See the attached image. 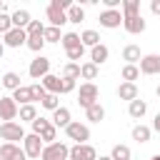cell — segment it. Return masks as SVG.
<instances>
[{
	"label": "cell",
	"mask_w": 160,
	"mask_h": 160,
	"mask_svg": "<svg viewBox=\"0 0 160 160\" xmlns=\"http://www.w3.org/2000/svg\"><path fill=\"white\" fill-rule=\"evenodd\" d=\"M98 98H100V90H98L95 82H82V85H80V90H78V105H80V108L88 110L90 105L98 102Z\"/></svg>",
	"instance_id": "cell-1"
},
{
	"label": "cell",
	"mask_w": 160,
	"mask_h": 160,
	"mask_svg": "<svg viewBox=\"0 0 160 160\" xmlns=\"http://www.w3.org/2000/svg\"><path fill=\"white\" fill-rule=\"evenodd\" d=\"M68 155H70V148L65 145V142H50V145H45L42 148V152H40V160H68Z\"/></svg>",
	"instance_id": "cell-2"
},
{
	"label": "cell",
	"mask_w": 160,
	"mask_h": 160,
	"mask_svg": "<svg viewBox=\"0 0 160 160\" xmlns=\"http://www.w3.org/2000/svg\"><path fill=\"white\" fill-rule=\"evenodd\" d=\"M0 138L5 140V142H15L18 145V140H25V130H22V125L20 122H2L0 125Z\"/></svg>",
	"instance_id": "cell-3"
},
{
	"label": "cell",
	"mask_w": 160,
	"mask_h": 160,
	"mask_svg": "<svg viewBox=\"0 0 160 160\" xmlns=\"http://www.w3.org/2000/svg\"><path fill=\"white\" fill-rule=\"evenodd\" d=\"M65 135H68L70 140H75V145H85V142L90 140V128L82 125V122H78V120H72V122L65 128Z\"/></svg>",
	"instance_id": "cell-4"
},
{
	"label": "cell",
	"mask_w": 160,
	"mask_h": 160,
	"mask_svg": "<svg viewBox=\"0 0 160 160\" xmlns=\"http://www.w3.org/2000/svg\"><path fill=\"white\" fill-rule=\"evenodd\" d=\"M28 72H30V78H32V80H42L45 75H50V60H48L45 55H38V58L30 62Z\"/></svg>",
	"instance_id": "cell-5"
},
{
	"label": "cell",
	"mask_w": 160,
	"mask_h": 160,
	"mask_svg": "<svg viewBox=\"0 0 160 160\" xmlns=\"http://www.w3.org/2000/svg\"><path fill=\"white\" fill-rule=\"evenodd\" d=\"M42 148H45V142L40 140V135H35V132L25 135V140H22V150H25L28 158H40Z\"/></svg>",
	"instance_id": "cell-6"
},
{
	"label": "cell",
	"mask_w": 160,
	"mask_h": 160,
	"mask_svg": "<svg viewBox=\"0 0 160 160\" xmlns=\"http://www.w3.org/2000/svg\"><path fill=\"white\" fill-rule=\"evenodd\" d=\"M18 102L10 98V95H5V98H0V120L2 122H12L15 118H18Z\"/></svg>",
	"instance_id": "cell-7"
},
{
	"label": "cell",
	"mask_w": 160,
	"mask_h": 160,
	"mask_svg": "<svg viewBox=\"0 0 160 160\" xmlns=\"http://www.w3.org/2000/svg\"><path fill=\"white\" fill-rule=\"evenodd\" d=\"M138 70H140L142 75H158V72H160V55H155V52L142 55V58H140Z\"/></svg>",
	"instance_id": "cell-8"
},
{
	"label": "cell",
	"mask_w": 160,
	"mask_h": 160,
	"mask_svg": "<svg viewBox=\"0 0 160 160\" xmlns=\"http://www.w3.org/2000/svg\"><path fill=\"white\" fill-rule=\"evenodd\" d=\"M68 158H70V160H98V152H95L92 145L85 142V145H72Z\"/></svg>",
	"instance_id": "cell-9"
},
{
	"label": "cell",
	"mask_w": 160,
	"mask_h": 160,
	"mask_svg": "<svg viewBox=\"0 0 160 160\" xmlns=\"http://www.w3.org/2000/svg\"><path fill=\"white\" fill-rule=\"evenodd\" d=\"M25 150L15 142H2L0 145V160H25Z\"/></svg>",
	"instance_id": "cell-10"
},
{
	"label": "cell",
	"mask_w": 160,
	"mask_h": 160,
	"mask_svg": "<svg viewBox=\"0 0 160 160\" xmlns=\"http://www.w3.org/2000/svg\"><path fill=\"white\" fill-rule=\"evenodd\" d=\"M98 20H100L102 28L112 30V28H120V25H122V12H120V10H102Z\"/></svg>",
	"instance_id": "cell-11"
},
{
	"label": "cell",
	"mask_w": 160,
	"mask_h": 160,
	"mask_svg": "<svg viewBox=\"0 0 160 160\" xmlns=\"http://www.w3.org/2000/svg\"><path fill=\"white\" fill-rule=\"evenodd\" d=\"M45 18L50 20V25H52V28H62V25L68 22V15H65V10H60L55 2H50V5H48V10H45Z\"/></svg>",
	"instance_id": "cell-12"
},
{
	"label": "cell",
	"mask_w": 160,
	"mask_h": 160,
	"mask_svg": "<svg viewBox=\"0 0 160 160\" xmlns=\"http://www.w3.org/2000/svg\"><path fill=\"white\" fill-rule=\"evenodd\" d=\"M25 40H28V32H25V30H20V28H12L10 32H5L2 45H5V48H22V45H25Z\"/></svg>",
	"instance_id": "cell-13"
},
{
	"label": "cell",
	"mask_w": 160,
	"mask_h": 160,
	"mask_svg": "<svg viewBox=\"0 0 160 160\" xmlns=\"http://www.w3.org/2000/svg\"><path fill=\"white\" fill-rule=\"evenodd\" d=\"M122 28H125L130 35H140V32H145V20H142V15L122 18Z\"/></svg>",
	"instance_id": "cell-14"
},
{
	"label": "cell",
	"mask_w": 160,
	"mask_h": 160,
	"mask_svg": "<svg viewBox=\"0 0 160 160\" xmlns=\"http://www.w3.org/2000/svg\"><path fill=\"white\" fill-rule=\"evenodd\" d=\"M108 58H110V50H108V45H95V48H90V62L92 65H102V62H108Z\"/></svg>",
	"instance_id": "cell-15"
},
{
	"label": "cell",
	"mask_w": 160,
	"mask_h": 160,
	"mask_svg": "<svg viewBox=\"0 0 160 160\" xmlns=\"http://www.w3.org/2000/svg\"><path fill=\"white\" fill-rule=\"evenodd\" d=\"M40 82H42V88H45L48 92H52V95H60V90H62V78H60V75H52V72H50V75H45Z\"/></svg>",
	"instance_id": "cell-16"
},
{
	"label": "cell",
	"mask_w": 160,
	"mask_h": 160,
	"mask_svg": "<svg viewBox=\"0 0 160 160\" xmlns=\"http://www.w3.org/2000/svg\"><path fill=\"white\" fill-rule=\"evenodd\" d=\"M118 98L120 100H128V102L138 100V85L135 82H120L118 85Z\"/></svg>",
	"instance_id": "cell-17"
},
{
	"label": "cell",
	"mask_w": 160,
	"mask_h": 160,
	"mask_svg": "<svg viewBox=\"0 0 160 160\" xmlns=\"http://www.w3.org/2000/svg\"><path fill=\"white\" fill-rule=\"evenodd\" d=\"M10 20H12V28L25 30V28H28V22H30L32 18H30V12H28V10H20V8H18V10L10 15Z\"/></svg>",
	"instance_id": "cell-18"
},
{
	"label": "cell",
	"mask_w": 160,
	"mask_h": 160,
	"mask_svg": "<svg viewBox=\"0 0 160 160\" xmlns=\"http://www.w3.org/2000/svg\"><path fill=\"white\" fill-rule=\"evenodd\" d=\"M140 48L138 45H125L122 48V60H125V65H135V62H140Z\"/></svg>",
	"instance_id": "cell-19"
},
{
	"label": "cell",
	"mask_w": 160,
	"mask_h": 160,
	"mask_svg": "<svg viewBox=\"0 0 160 160\" xmlns=\"http://www.w3.org/2000/svg\"><path fill=\"white\" fill-rule=\"evenodd\" d=\"M15 102H18V108L20 105H28V102H32V98H30V85H20L18 90H12V95H10Z\"/></svg>",
	"instance_id": "cell-20"
},
{
	"label": "cell",
	"mask_w": 160,
	"mask_h": 160,
	"mask_svg": "<svg viewBox=\"0 0 160 160\" xmlns=\"http://www.w3.org/2000/svg\"><path fill=\"white\" fill-rule=\"evenodd\" d=\"M72 120H70V110L68 108H58L55 112H52V125L55 128H68Z\"/></svg>",
	"instance_id": "cell-21"
},
{
	"label": "cell",
	"mask_w": 160,
	"mask_h": 160,
	"mask_svg": "<svg viewBox=\"0 0 160 160\" xmlns=\"http://www.w3.org/2000/svg\"><path fill=\"white\" fill-rule=\"evenodd\" d=\"M128 112H130V118H135V120H140V118H142V115L148 112V102L138 98V100H132V102L128 105Z\"/></svg>",
	"instance_id": "cell-22"
},
{
	"label": "cell",
	"mask_w": 160,
	"mask_h": 160,
	"mask_svg": "<svg viewBox=\"0 0 160 160\" xmlns=\"http://www.w3.org/2000/svg\"><path fill=\"white\" fill-rule=\"evenodd\" d=\"M122 10V18H132V15H140V0H122V5H120Z\"/></svg>",
	"instance_id": "cell-23"
},
{
	"label": "cell",
	"mask_w": 160,
	"mask_h": 160,
	"mask_svg": "<svg viewBox=\"0 0 160 160\" xmlns=\"http://www.w3.org/2000/svg\"><path fill=\"white\" fill-rule=\"evenodd\" d=\"M80 42H82V48H95V45H100L98 30H85V32H80Z\"/></svg>",
	"instance_id": "cell-24"
},
{
	"label": "cell",
	"mask_w": 160,
	"mask_h": 160,
	"mask_svg": "<svg viewBox=\"0 0 160 160\" xmlns=\"http://www.w3.org/2000/svg\"><path fill=\"white\" fill-rule=\"evenodd\" d=\"M60 42H62L65 52H70V50H75V48H80V45H82V42H80V35H78V32H65Z\"/></svg>",
	"instance_id": "cell-25"
},
{
	"label": "cell",
	"mask_w": 160,
	"mask_h": 160,
	"mask_svg": "<svg viewBox=\"0 0 160 160\" xmlns=\"http://www.w3.org/2000/svg\"><path fill=\"white\" fill-rule=\"evenodd\" d=\"M85 118H88L90 122H100V120L105 118V108H102L100 102H95V105H90V108L85 110Z\"/></svg>",
	"instance_id": "cell-26"
},
{
	"label": "cell",
	"mask_w": 160,
	"mask_h": 160,
	"mask_svg": "<svg viewBox=\"0 0 160 160\" xmlns=\"http://www.w3.org/2000/svg\"><path fill=\"white\" fill-rule=\"evenodd\" d=\"M65 15H68V22H75V25H80V22L85 20V10H82V5H75V2H72V8H70Z\"/></svg>",
	"instance_id": "cell-27"
},
{
	"label": "cell",
	"mask_w": 160,
	"mask_h": 160,
	"mask_svg": "<svg viewBox=\"0 0 160 160\" xmlns=\"http://www.w3.org/2000/svg\"><path fill=\"white\" fill-rule=\"evenodd\" d=\"M80 78H85L88 82H92L98 78V65H92L90 60L88 62H80Z\"/></svg>",
	"instance_id": "cell-28"
},
{
	"label": "cell",
	"mask_w": 160,
	"mask_h": 160,
	"mask_svg": "<svg viewBox=\"0 0 160 160\" xmlns=\"http://www.w3.org/2000/svg\"><path fill=\"white\" fill-rule=\"evenodd\" d=\"M150 135H152V130H150L148 125H142V122L132 128V140H138V142H148Z\"/></svg>",
	"instance_id": "cell-29"
},
{
	"label": "cell",
	"mask_w": 160,
	"mask_h": 160,
	"mask_svg": "<svg viewBox=\"0 0 160 160\" xmlns=\"http://www.w3.org/2000/svg\"><path fill=\"white\" fill-rule=\"evenodd\" d=\"M18 115H20V120H28V122H32V120L38 118V108H35L32 102H28V105H20Z\"/></svg>",
	"instance_id": "cell-30"
},
{
	"label": "cell",
	"mask_w": 160,
	"mask_h": 160,
	"mask_svg": "<svg viewBox=\"0 0 160 160\" xmlns=\"http://www.w3.org/2000/svg\"><path fill=\"white\" fill-rule=\"evenodd\" d=\"M130 148L128 145H112V150H110V160H130Z\"/></svg>",
	"instance_id": "cell-31"
},
{
	"label": "cell",
	"mask_w": 160,
	"mask_h": 160,
	"mask_svg": "<svg viewBox=\"0 0 160 160\" xmlns=\"http://www.w3.org/2000/svg\"><path fill=\"white\" fill-rule=\"evenodd\" d=\"M42 40H45V42H60V40H62V35H60V28L45 25V30H42Z\"/></svg>",
	"instance_id": "cell-32"
},
{
	"label": "cell",
	"mask_w": 160,
	"mask_h": 160,
	"mask_svg": "<svg viewBox=\"0 0 160 160\" xmlns=\"http://www.w3.org/2000/svg\"><path fill=\"white\" fill-rule=\"evenodd\" d=\"M62 78H65V80H78V78H80V62H65Z\"/></svg>",
	"instance_id": "cell-33"
},
{
	"label": "cell",
	"mask_w": 160,
	"mask_h": 160,
	"mask_svg": "<svg viewBox=\"0 0 160 160\" xmlns=\"http://www.w3.org/2000/svg\"><path fill=\"white\" fill-rule=\"evenodd\" d=\"M2 88H8V90H18V88H20V75L12 72V70L5 72V75H2Z\"/></svg>",
	"instance_id": "cell-34"
},
{
	"label": "cell",
	"mask_w": 160,
	"mask_h": 160,
	"mask_svg": "<svg viewBox=\"0 0 160 160\" xmlns=\"http://www.w3.org/2000/svg\"><path fill=\"white\" fill-rule=\"evenodd\" d=\"M120 75H122V82H135L140 78V70H138V65H125Z\"/></svg>",
	"instance_id": "cell-35"
},
{
	"label": "cell",
	"mask_w": 160,
	"mask_h": 160,
	"mask_svg": "<svg viewBox=\"0 0 160 160\" xmlns=\"http://www.w3.org/2000/svg\"><path fill=\"white\" fill-rule=\"evenodd\" d=\"M58 100H60V95H52V92H48V95L40 100V105H42L45 110H52V112H55V110L60 108V102H58Z\"/></svg>",
	"instance_id": "cell-36"
},
{
	"label": "cell",
	"mask_w": 160,
	"mask_h": 160,
	"mask_svg": "<svg viewBox=\"0 0 160 160\" xmlns=\"http://www.w3.org/2000/svg\"><path fill=\"white\" fill-rule=\"evenodd\" d=\"M25 45H28L32 52H40V50H42V45H45V40H42V35H28Z\"/></svg>",
	"instance_id": "cell-37"
},
{
	"label": "cell",
	"mask_w": 160,
	"mask_h": 160,
	"mask_svg": "<svg viewBox=\"0 0 160 160\" xmlns=\"http://www.w3.org/2000/svg\"><path fill=\"white\" fill-rule=\"evenodd\" d=\"M55 138H58V128L50 122V125H48V128L40 132V140H42L45 145H50V142H55Z\"/></svg>",
	"instance_id": "cell-38"
},
{
	"label": "cell",
	"mask_w": 160,
	"mask_h": 160,
	"mask_svg": "<svg viewBox=\"0 0 160 160\" xmlns=\"http://www.w3.org/2000/svg\"><path fill=\"white\" fill-rule=\"evenodd\" d=\"M45 95H48V90L42 88V82H35V85H30V98H32V102H40Z\"/></svg>",
	"instance_id": "cell-39"
},
{
	"label": "cell",
	"mask_w": 160,
	"mask_h": 160,
	"mask_svg": "<svg viewBox=\"0 0 160 160\" xmlns=\"http://www.w3.org/2000/svg\"><path fill=\"white\" fill-rule=\"evenodd\" d=\"M30 125H32V132H35V135H40V132H42V130L50 125V120H48V118H42V115H38V118H35Z\"/></svg>",
	"instance_id": "cell-40"
},
{
	"label": "cell",
	"mask_w": 160,
	"mask_h": 160,
	"mask_svg": "<svg viewBox=\"0 0 160 160\" xmlns=\"http://www.w3.org/2000/svg\"><path fill=\"white\" fill-rule=\"evenodd\" d=\"M42 30H45V25H42L40 20H30V22H28V28H25V32H28V35H42Z\"/></svg>",
	"instance_id": "cell-41"
},
{
	"label": "cell",
	"mask_w": 160,
	"mask_h": 160,
	"mask_svg": "<svg viewBox=\"0 0 160 160\" xmlns=\"http://www.w3.org/2000/svg\"><path fill=\"white\" fill-rule=\"evenodd\" d=\"M12 30V20H10V15L8 12H0V32L5 35V32H10Z\"/></svg>",
	"instance_id": "cell-42"
},
{
	"label": "cell",
	"mask_w": 160,
	"mask_h": 160,
	"mask_svg": "<svg viewBox=\"0 0 160 160\" xmlns=\"http://www.w3.org/2000/svg\"><path fill=\"white\" fill-rule=\"evenodd\" d=\"M82 55H85V48L80 45V48H75V50L68 52V60H70V62H78V60H82Z\"/></svg>",
	"instance_id": "cell-43"
},
{
	"label": "cell",
	"mask_w": 160,
	"mask_h": 160,
	"mask_svg": "<svg viewBox=\"0 0 160 160\" xmlns=\"http://www.w3.org/2000/svg\"><path fill=\"white\" fill-rule=\"evenodd\" d=\"M75 85H78V80H65V78H62V90H60V95H62V92H72Z\"/></svg>",
	"instance_id": "cell-44"
},
{
	"label": "cell",
	"mask_w": 160,
	"mask_h": 160,
	"mask_svg": "<svg viewBox=\"0 0 160 160\" xmlns=\"http://www.w3.org/2000/svg\"><path fill=\"white\" fill-rule=\"evenodd\" d=\"M150 10L152 15H160V0H150Z\"/></svg>",
	"instance_id": "cell-45"
},
{
	"label": "cell",
	"mask_w": 160,
	"mask_h": 160,
	"mask_svg": "<svg viewBox=\"0 0 160 160\" xmlns=\"http://www.w3.org/2000/svg\"><path fill=\"white\" fill-rule=\"evenodd\" d=\"M152 130H155V132H160V112H158V115H155V120H152Z\"/></svg>",
	"instance_id": "cell-46"
},
{
	"label": "cell",
	"mask_w": 160,
	"mask_h": 160,
	"mask_svg": "<svg viewBox=\"0 0 160 160\" xmlns=\"http://www.w3.org/2000/svg\"><path fill=\"white\" fill-rule=\"evenodd\" d=\"M2 55H5V45L0 42V58H2Z\"/></svg>",
	"instance_id": "cell-47"
},
{
	"label": "cell",
	"mask_w": 160,
	"mask_h": 160,
	"mask_svg": "<svg viewBox=\"0 0 160 160\" xmlns=\"http://www.w3.org/2000/svg\"><path fill=\"white\" fill-rule=\"evenodd\" d=\"M98 160H110V155H100V158H98Z\"/></svg>",
	"instance_id": "cell-48"
},
{
	"label": "cell",
	"mask_w": 160,
	"mask_h": 160,
	"mask_svg": "<svg viewBox=\"0 0 160 160\" xmlns=\"http://www.w3.org/2000/svg\"><path fill=\"white\" fill-rule=\"evenodd\" d=\"M0 12H5V2L2 0H0Z\"/></svg>",
	"instance_id": "cell-49"
},
{
	"label": "cell",
	"mask_w": 160,
	"mask_h": 160,
	"mask_svg": "<svg viewBox=\"0 0 160 160\" xmlns=\"http://www.w3.org/2000/svg\"><path fill=\"white\" fill-rule=\"evenodd\" d=\"M150 160H160V152H158V155H152V158H150Z\"/></svg>",
	"instance_id": "cell-50"
},
{
	"label": "cell",
	"mask_w": 160,
	"mask_h": 160,
	"mask_svg": "<svg viewBox=\"0 0 160 160\" xmlns=\"http://www.w3.org/2000/svg\"><path fill=\"white\" fill-rule=\"evenodd\" d=\"M155 92H158V98H160V85H158V90H155Z\"/></svg>",
	"instance_id": "cell-51"
},
{
	"label": "cell",
	"mask_w": 160,
	"mask_h": 160,
	"mask_svg": "<svg viewBox=\"0 0 160 160\" xmlns=\"http://www.w3.org/2000/svg\"><path fill=\"white\" fill-rule=\"evenodd\" d=\"M0 85H2V78H0Z\"/></svg>",
	"instance_id": "cell-52"
}]
</instances>
